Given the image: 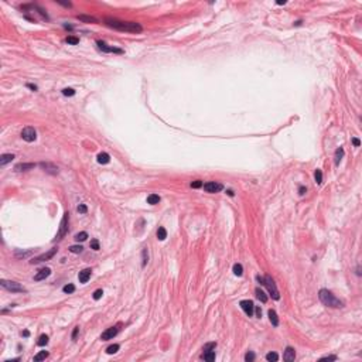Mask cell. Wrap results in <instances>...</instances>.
I'll return each mask as SVG.
<instances>
[{
  "mask_svg": "<svg viewBox=\"0 0 362 362\" xmlns=\"http://www.w3.org/2000/svg\"><path fill=\"white\" fill-rule=\"evenodd\" d=\"M57 250H58L57 248H53L51 250H48V252H45V253L40 255V256H37V258H34L33 260H30V263H31V265H36V263H40V262H45V260H50L55 253H57Z\"/></svg>",
  "mask_w": 362,
  "mask_h": 362,
  "instance_id": "obj_7",
  "label": "cell"
},
{
  "mask_svg": "<svg viewBox=\"0 0 362 362\" xmlns=\"http://www.w3.org/2000/svg\"><path fill=\"white\" fill-rule=\"evenodd\" d=\"M21 335H24V337H28V335H30V332H28V331H23Z\"/></svg>",
  "mask_w": 362,
  "mask_h": 362,
  "instance_id": "obj_52",
  "label": "cell"
},
{
  "mask_svg": "<svg viewBox=\"0 0 362 362\" xmlns=\"http://www.w3.org/2000/svg\"><path fill=\"white\" fill-rule=\"evenodd\" d=\"M78 332H79V327H75V328H74V331H72V340H74V341L76 340V337H78Z\"/></svg>",
  "mask_w": 362,
  "mask_h": 362,
  "instance_id": "obj_46",
  "label": "cell"
},
{
  "mask_svg": "<svg viewBox=\"0 0 362 362\" xmlns=\"http://www.w3.org/2000/svg\"><path fill=\"white\" fill-rule=\"evenodd\" d=\"M166 238H167V231H166V228L160 227L157 229V239L158 241H164Z\"/></svg>",
  "mask_w": 362,
  "mask_h": 362,
  "instance_id": "obj_25",
  "label": "cell"
},
{
  "mask_svg": "<svg viewBox=\"0 0 362 362\" xmlns=\"http://www.w3.org/2000/svg\"><path fill=\"white\" fill-rule=\"evenodd\" d=\"M245 361H246V362L255 361V354H253V352H248V354L245 355Z\"/></svg>",
  "mask_w": 362,
  "mask_h": 362,
  "instance_id": "obj_42",
  "label": "cell"
},
{
  "mask_svg": "<svg viewBox=\"0 0 362 362\" xmlns=\"http://www.w3.org/2000/svg\"><path fill=\"white\" fill-rule=\"evenodd\" d=\"M255 310H256V315H258V318H260V317H262V310H260V307H255Z\"/></svg>",
  "mask_w": 362,
  "mask_h": 362,
  "instance_id": "obj_49",
  "label": "cell"
},
{
  "mask_svg": "<svg viewBox=\"0 0 362 362\" xmlns=\"http://www.w3.org/2000/svg\"><path fill=\"white\" fill-rule=\"evenodd\" d=\"M30 253L31 252H16V256L17 258H27Z\"/></svg>",
  "mask_w": 362,
  "mask_h": 362,
  "instance_id": "obj_45",
  "label": "cell"
},
{
  "mask_svg": "<svg viewBox=\"0 0 362 362\" xmlns=\"http://www.w3.org/2000/svg\"><path fill=\"white\" fill-rule=\"evenodd\" d=\"M109 161H110V156H109L108 153H101V154H98V163H99V164H108Z\"/></svg>",
  "mask_w": 362,
  "mask_h": 362,
  "instance_id": "obj_19",
  "label": "cell"
},
{
  "mask_svg": "<svg viewBox=\"0 0 362 362\" xmlns=\"http://www.w3.org/2000/svg\"><path fill=\"white\" fill-rule=\"evenodd\" d=\"M202 359L204 361H208V362H212L214 359H215V351H204V354H202Z\"/></svg>",
  "mask_w": 362,
  "mask_h": 362,
  "instance_id": "obj_20",
  "label": "cell"
},
{
  "mask_svg": "<svg viewBox=\"0 0 362 362\" xmlns=\"http://www.w3.org/2000/svg\"><path fill=\"white\" fill-rule=\"evenodd\" d=\"M21 139L23 140L28 141V143H31V141H34L36 139H37V132H36V129L34 127H24L21 132Z\"/></svg>",
  "mask_w": 362,
  "mask_h": 362,
  "instance_id": "obj_6",
  "label": "cell"
},
{
  "mask_svg": "<svg viewBox=\"0 0 362 362\" xmlns=\"http://www.w3.org/2000/svg\"><path fill=\"white\" fill-rule=\"evenodd\" d=\"M82 246L81 245H72V246H70V252H72V253H81L82 252Z\"/></svg>",
  "mask_w": 362,
  "mask_h": 362,
  "instance_id": "obj_35",
  "label": "cell"
},
{
  "mask_svg": "<svg viewBox=\"0 0 362 362\" xmlns=\"http://www.w3.org/2000/svg\"><path fill=\"white\" fill-rule=\"evenodd\" d=\"M47 344H48V335H41L37 341V345L44 346V345H47Z\"/></svg>",
  "mask_w": 362,
  "mask_h": 362,
  "instance_id": "obj_29",
  "label": "cell"
},
{
  "mask_svg": "<svg viewBox=\"0 0 362 362\" xmlns=\"http://www.w3.org/2000/svg\"><path fill=\"white\" fill-rule=\"evenodd\" d=\"M342 157H344V149H342V147H340V149H337V150H335V166H338V164H340V161L342 160Z\"/></svg>",
  "mask_w": 362,
  "mask_h": 362,
  "instance_id": "obj_23",
  "label": "cell"
},
{
  "mask_svg": "<svg viewBox=\"0 0 362 362\" xmlns=\"http://www.w3.org/2000/svg\"><path fill=\"white\" fill-rule=\"evenodd\" d=\"M14 158V154H1L0 156V166H6L7 163H11Z\"/></svg>",
  "mask_w": 362,
  "mask_h": 362,
  "instance_id": "obj_17",
  "label": "cell"
},
{
  "mask_svg": "<svg viewBox=\"0 0 362 362\" xmlns=\"http://www.w3.org/2000/svg\"><path fill=\"white\" fill-rule=\"evenodd\" d=\"M120 346L118 345V344H113V345H110L106 348V354H109V355H112V354H116V352L119 351Z\"/></svg>",
  "mask_w": 362,
  "mask_h": 362,
  "instance_id": "obj_28",
  "label": "cell"
},
{
  "mask_svg": "<svg viewBox=\"0 0 362 362\" xmlns=\"http://www.w3.org/2000/svg\"><path fill=\"white\" fill-rule=\"evenodd\" d=\"M266 359L267 361H273V362H276V361H279V355L276 354V352H269L267 355H266Z\"/></svg>",
  "mask_w": 362,
  "mask_h": 362,
  "instance_id": "obj_33",
  "label": "cell"
},
{
  "mask_svg": "<svg viewBox=\"0 0 362 362\" xmlns=\"http://www.w3.org/2000/svg\"><path fill=\"white\" fill-rule=\"evenodd\" d=\"M202 185H204V183H202L201 180H195V181L191 183V187H192V188H200V187H202Z\"/></svg>",
  "mask_w": 362,
  "mask_h": 362,
  "instance_id": "obj_41",
  "label": "cell"
},
{
  "mask_svg": "<svg viewBox=\"0 0 362 362\" xmlns=\"http://www.w3.org/2000/svg\"><path fill=\"white\" fill-rule=\"evenodd\" d=\"M27 88H30V89H33V91H37L38 89L37 85H33V84H27Z\"/></svg>",
  "mask_w": 362,
  "mask_h": 362,
  "instance_id": "obj_50",
  "label": "cell"
},
{
  "mask_svg": "<svg viewBox=\"0 0 362 362\" xmlns=\"http://www.w3.org/2000/svg\"><path fill=\"white\" fill-rule=\"evenodd\" d=\"M105 23L108 24L109 27L115 28V30H119V31H129V33H140L143 30L139 23L135 21H122V20H118V19H110L108 17Z\"/></svg>",
  "mask_w": 362,
  "mask_h": 362,
  "instance_id": "obj_1",
  "label": "cell"
},
{
  "mask_svg": "<svg viewBox=\"0 0 362 362\" xmlns=\"http://www.w3.org/2000/svg\"><path fill=\"white\" fill-rule=\"evenodd\" d=\"M62 95H65V96H74L75 95V91L72 88H65V89H62Z\"/></svg>",
  "mask_w": 362,
  "mask_h": 362,
  "instance_id": "obj_36",
  "label": "cell"
},
{
  "mask_svg": "<svg viewBox=\"0 0 362 362\" xmlns=\"http://www.w3.org/2000/svg\"><path fill=\"white\" fill-rule=\"evenodd\" d=\"M41 167L47 171V173H51V174H57L58 173V167H55V166H53V164H50V163H41L40 164Z\"/></svg>",
  "mask_w": 362,
  "mask_h": 362,
  "instance_id": "obj_16",
  "label": "cell"
},
{
  "mask_svg": "<svg viewBox=\"0 0 362 362\" xmlns=\"http://www.w3.org/2000/svg\"><path fill=\"white\" fill-rule=\"evenodd\" d=\"M118 332H119V328L118 327H110V328H108L106 331H103L102 335H101V340L102 341H108V340H113L115 337L118 335Z\"/></svg>",
  "mask_w": 362,
  "mask_h": 362,
  "instance_id": "obj_11",
  "label": "cell"
},
{
  "mask_svg": "<svg viewBox=\"0 0 362 362\" xmlns=\"http://www.w3.org/2000/svg\"><path fill=\"white\" fill-rule=\"evenodd\" d=\"M352 143H354V146H355V147L361 146V140H359V139H357V137H354V139H352Z\"/></svg>",
  "mask_w": 362,
  "mask_h": 362,
  "instance_id": "obj_47",
  "label": "cell"
},
{
  "mask_svg": "<svg viewBox=\"0 0 362 362\" xmlns=\"http://www.w3.org/2000/svg\"><path fill=\"white\" fill-rule=\"evenodd\" d=\"M67 43L72 44V45H76V44L79 43V38L75 37V36H68V37H67Z\"/></svg>",
  "mask_w": 362,
  "mask_h": 362,
  "instance_id": "obj_34",
  "label": "cell"
},
{
  "mask_svg": "<svg viewBox=\"0 0 362 362\" xmlns=\"http://www.w3.org/2000/svg\"><path fill=\"white\" fill-rule=\"evenodd\" d=\"M0 284H1L3 289H6V290H9V292H11V293H26L27 292L21 284H19V283H16V281L1 280L0 281Z\"/></svg>",
  "mask_w": 362,
  "mask_h": 362,
  "instance_id": "obj_4",
  "label": "cell"
},
{
  "mask_svg": "<svg viewBox=\"0 0 362 362\" xmlns=\"http://www.w3.org/2000/svg\"><path fill=\"white\" fill-rule=\"evenodd\" d=\"M96 45L99 50H102L103 53H115V54H123V50L116 48V47H112V45H108L105 41H96Z\"/></svg>",
  "mask_w": 362,
  "mask_h": 362,
  "instance_id": "obj_8",
  "label": "cell"
},
{
  "mask_svg": "<svg viewBox=\"0 0 362 362\" xmlns=\"http://www.w3.org/2000/svg\"><path fill=\"white\" fill-rule=\"evenodd\" d=\"M34 167H36L34 163H20V164H17L14 167V170L16 171H27V170H31Z\"/></svg>",
  "mask_w": 362,
  "mask_h": 362,
  "instance_id": "obj_15",
  "label": "cell"
},
{
  "mask_svg": "<svg viewBox=\"0 0 362 362\" xmlns=\"http://www.w3.org/2000/svg\"><path fill=\"white\" fill-rule=\"evenodd\" d=\"M68 221H70V214L65 212L64 216H62V219H61L60 231H58V233H57V236H55L54 241H61V239L67 235V232H68Z\"/></svg>",
  "mask_w": 362,
  "mask_h": 362,
  "instance_id": "obj_5",
  "label": "cell"
},
{
  "mask_svg": "<svg viewBox=\"0 0 362 362\" xmlns=\"http://www.w3.org/2000/svg\"><path fill=\"white\" fill-rule=\"evenodd\" d=\"M318 297H320V300H321V303H323L324 306H327V307H332V308L344 307V301H341L340 298H337L334 294H332L330 290H327V289H321V290H320Z\"/></svg>",
  "mask_w": 362,
  "mask_h": 362,
  "instance_id": "obj_2",
  "label": "cell"
},
{
  "mask_svg": "<svg viewBox=\"0 0 362 362\" xmlns=\"http://www.w3.org/2000/svg\"><path fill=\"white\" fill-rule=\"evenodd\" d=\"M62 292L68 293V294H70V293H74V292H75V286H74V284H67V286H64Z\"/></svg>",
  "mask_w": 362,
  "mask_h": 362,
  "instance_id": "obj_37",
  "label": "cell"
},
{
  "mask_svg": "<svg viewBox=\"0 0 362 362\" xmlns=\"http://www.w3.org/2000/svg\"><path fill=\"white\" fill-rule=\"evenodd\" d=\"M263 286L267 287V290H269V293H270L272 298H275V300H279V298H280V294H279V290H277V287H276V283L270 276H265V277H263Z\"/></svg>",
  "mask_w": 362,
  "mask_h": 362,
  "instance_id": "obj_3",
  "label": "cell"
},
{
  "mask_svg": "<svg viewBox=\"0 0 362 362\" xmlns=\"http://www.w3.org/2000/svg\"><path fill=\"white\" fill-rule=\"evenodd\" d=\"M102 294H103V292L101 290V289H98L96 292L93 293V300H99V298L102 297Z\"/></svg>",
  "mask_w": 362,
  "mask_h": 362,
  "instance_id": "obj_43",
  "label": "cell"
},
{
  "mask_svg": "<svg viewBox=\"0 0 362 362\" xmlns=\"http://www.w3.org/2000/svg\"><path fill=\"white\" fill-rule=\"evenodd\" d=\"M76 210H78V212H79V214H87V211H88V207L85 205V204H79Z\"/></svg>",
  "mask_w": 362,
  "mask_h": 362,
  "instance_id": "obj_39",
  "label": "cell"
},
{
  "mask_svg": "<svg viewBox=\"0 0 362 362\" xmlns=\"http://www.w3.org/2000/svg\"><path fill=\"white\" fill-rule=\"evenodd\" d=\"M283 359H284L286 362H293V361H294V359H296V351H294V348H292V346H287L286 349H284Z\"/></svg>",
  "mask_w": 362,
  "mask_h": 362,
  "instance_id": "obj_12",
  "label": "cell"
},
{
  "mask_svg": "<svg viewBox=\"0 0 362 362\" xmlns=\"http://www.w3.org/2000/svg\"><path fill=\"white\" fill-rule=\"evenodd\" d=\"M147 263H149V250H147V248H143V250H141V266L144 267Z\"/></svg>",
  "mask_w": 362,
  "mask_h": 362,
  "instance_id": "obj_24",
  "label": "cell"
},
{
  "mask_svg": "<svg viewBox=\"0 0 362 362\" xmlns=\"http://www.w3.org/2000/svg\"><path fill=\"white\" fill-rule=\"evenodd\" d=\"M50 275H51V269H48V267H44V269H41V270L37 272V275L34 276V280H36V281H41V280H44V279H47Z\"/></svg>",
  "mask_w": 362,
  "mask_h": 362,
  "instance_id": "obj_13",
  "label": "cell"
},
{
  "mask_svg": "<svg viewBox=\"0 0 362 362\" xmlns=\"http://www.w3.org/2000/svg\"><path fill=\"white\" fill-rule=\"evenodd\" d=\"M239 306H241V308L245 311V314H246V315H249V317H252V315H253L255 304H253V301H252V300H242V301L239 303Z\"/></svg>",
  "mask_w": 362,
  "mask_h": 362,
  "instance_id": "obj_9",
  "label": "cell"
},
{
  "mask_svg": "<svg viewBox=\"0 0 362 362\" xmlns=\"http://www.w3.org/2000/svg\"><path fill=\"white\" fill-rule=\"evenodd\" d=\"M91 248L93 250H99V241L98 239H92L91 241Z\"/></svg>",
  "mask_w": 362,
  "mask_h": 362,
  "instance_id": "obj_40",
  "label": "cell"
},
{
  "mask_svg": "<svg viewBox=\"0 0 362 362\" xmlns=\"http://www.w3.org/2000/svg\"><path fill=\"white\" fill-rule=\"evenodd\" d=\"M269 320H270L272 325H275V327H277L279 325V317H277V314H276L275 310H269Z\"/></svg>",
  "mask_w": 362,
  "mask_h": 362,
  "instance_id": "obj_18",
  "label": "cell"
},
{
  "mask_svg": "<svg viewBox=\"0 0 362 362\" xmlns=\"http://www.w3.org/2000/svg\"><path fill=\"white\" fill-rule=\"evenodd\" d=\"M88 238V233L87 232H79L75 235V241L76 242H84V241H87Z\"/></svg>",
  "mask_w": 362,
  "mask_h": 362,
  "instance_id": "obj_30",
  "label": "cell"
},
{
  "mask_svg": "<svg viewBox=\"0 0 362 362\" xmlns=\"http://www.w3.org/2000/svg\"><path fill=\"white\" fill-rule=\"evenodd\" d=\"M47 357H48V352H47V351H41V352H38L37 355L34 357V361H43V359H45Z\"/></svg>",
  "mask_w": 362,
  "mask_h": 362,
  "instance_id": "obj_31",
  "label": "cell"
},
{
  "mask_svg": "<svg viewBox=\"0 0 362 362\" xmlns=\"http://www.w3.org/2000/svg\"><path fill=\"white\" fill-rule=\"evenodd\" d=\"M76 19H78V20H81V21H85V23H98V20L95 19V17L84 16V14H78V16H76Z\"/></svg>",
  "mask_w": 362,
  "mask_h": 362,
  "instance_id": "obj_22",
  "label": "cell"
},
{
  "mask_svg": "<svg viewBox=\"0 0 362 362\" xmlns=\"http://www.w3.org/2000/svg\"><path fill=\"white\" fill-rule=\"evenodd\" d=\"M233 273L236 276H242L243 275V267L241 263H235L233 265Z\"/></svg>",
  "mask_w": 362,
  "mask_h": 362,
  "instance_id": "obj_27",
  "label": "cell"
},
{
  "mask_svg": "<svg viewBox=\"0 0 362 362\" xmlns=\"http://www.w3.org/2000/svg\"><path fill=\"white\" fill-rule=\"evenodd\" d=\"M314 178H315V183H317V184L323 183V173H321V170H315V173H314Z\"/></svg>",
  "mask_w": 362,
  "mask_h": 362,
  "instance_id": "obj_32",
  "label": "cell"
},
{
  "mask_svg": "<svg viewBox=\"0 0 362 362\" xmlns=\"http://www.w3.org/2000/svg\"><path fill=\"white\" fill-rule=\"evenodd\" d=\"M160 202V197L157 194H150L149 197H147V204H150V205H156V204H158Z\"/></svg>",
  "mask_w": 362,
  "mask_h": 362,
  "instance_id": "obj_21",
  "label": "cell"
},
{
  "mask_svg": "<svg viewBox=\"0 0 362 362\" xmlns=\"http://www.w3.org/2000/svg\"><path fill=\"white\" fill-rule=\"evenodd\" d=\"M321 361H337V357L335 355H327V357H323Z\"/></svg>",
  "mask_w": 362,
  "mask_h": 362,
  "instance_id": "obj_44",
  "label": "cell"
},
{
  "mask_svg": "<svg viewBox=\"0 0 362 362\" xmlns=\"http://www.w3.org/2000/svg\"><path fill=\"white\" fill-rule=\"evenodd\" d=\"M222 188H224L222 184L216 183V181H210V183L204 184V190H205L207 192H211V194H214V192H219Z\"/></svg>",
  "mask_w": 362,
  "mask_h": 362,
  "instance_id": "obj_10",
  "label": "cell"
},
{
  "mask_svg": "<svg viewBox=\"0 0 362 362\" xmlns=\"http://www.w3.org/2000/svg\"><path fill=\"white\" fill-rule=\"evenodd\" d=\"M227 194L229 195V197H233V191H232V190H228V191H227Z\"/></svg>",
  "mask_w": 362,
  "mask_h": 362,
  "instance_id": "obj_51",
  "label": "cell"
},
{
  "mask_svg": "<svg viewBox=\"0 0 362 362\" xmlns=\"http://www.w3.org/2000/svg\"><path fill=\"white\" fill-rule=\"evenodd\" d=\"M216 342H208L207 345H204V351H215Z\"/></svg>",
  "mask_w": 362,
  "mask_h": 362,
  "instance_id": "obj_38",
  "label": "cell"
},
{
  "mask_svg": "<svg viewBox=\"0 0 362 362\" xmlns=\"http://www.w3.org/2000/svg\"><path fill=\"white\" fill-rule=\"evenodd\" d=\"M78 279H79V283H87L91 279V269H84V270H81L79 275H78Z\"/></svg>",
  "mask_w": 362,
  "mask_h": 362,
  "instance_id": "obj_14",
  "label": "cell"
},
{
  "mask_svg": "<svg viewBox=\"0 0 362 362\" xmlns=\"http://www.w3.org/2000/svg\"><path fill=\"white\" fill-rule=\"evenodd\" d=\"M255 293H256V297L259 298V300H260L262 303H266V301H267V296L265 294V292H263V290H260V289H256V290H255Z\"/></svg>",
  "mask_w": 362,
  "mask_h": 362,
  "instance_id": "obj_26",
  "label": "cell"
},
{
  "mask_svg": "<svg viewBox=\"0 0 362 362\" xmlns=\"http://www.w3.org/2000/svg\"><path fill=\"white\" fill-rule=\"evenodd\" d=\"M306 192H307V188H306V187H300V188H298V194L300 195H304Z\"/></svg>",
  "mask_w": 362,
  "mask_h": 362,
  "instance_id": "obj_48",
  "label": "cell"
}]
</instances>
